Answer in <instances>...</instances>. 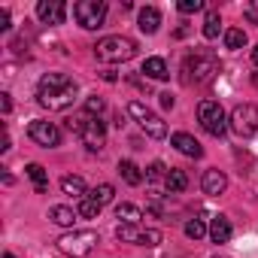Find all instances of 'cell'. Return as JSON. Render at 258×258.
<instances>
[{
	"mask_svg": "<svg viewBox=\"0 0 258 258\" xmlns=\"http://www.w3.org/2000/svg\"><path fill=\"white\" fill-rule=\"evenodd\" d=\"M79 94V85L76 79H70L67 73H46L37 85V100L49 109V112H61V109H70L73 100Z\"/></svg>",
	"mask_w": 258,
	"mask_h": 258,
	"instance_id": "cell-1",
	"label": "cell"
},
{
	"mask_svg": "<svg viewBox=\"0 0 258 258\" xmlns=\"http://www.w3.org/2000/svg\"><path fill=\"white\" fill-rule=\"evenodd\" d=\"M67 127L82 140V146L91 149V152H100V149L106 146V127H103V121H100L97 115L79 112V115H73V118L67 121Z\"/></svg>",
	"mask_w": 258,
	"mask_h": 258,
	"instance_id": "cell-2",
	"label": "cell"
},
{
	"mask_svg": "<svg viewBox=\"0 0 258 258\" xmlns=\"http://www.w3.org/2000/svg\"><path fill=\"white\" fill-rule=\"evenodd\" d=\"M222 70V64H219V58L216 55H210V52H195V55H188L185 58V64H182V82L185 85H204V82H210L216 73Z\"/></svg>",
	"mask_w": 258,
	"mask_h": 258,
	"instance_id": "cell-3",
	"label": "cell"
},
{
	"mask_svg": "<svg viewBox=\"0 0 258 258\" xmlns=\"http://www.w3.org/2000/svg\"><path fill=\"white\" fill-rule=\"evenodd\" d=\"M94 55L103 64H121V61H131L137 55V43L127 37H103L94 46Z\"/></svg>",
	"mask_w": 258,
	"mask_h": 258,
	"instance_id": "cell-4",
	"label": "cell"
},
{
	"mask_svg": "<svg viewBox=\"0 0 258 258\" xmlns=\"http://www.w3.org/2000/svg\"><path fill=\"white\" fill-rule=\"evenodd\" d=\"M198 121H201V127L210 137H225V131H228V115H225L219 100H201Z\"/></svg>",
	"mask_w": 258,
	"mask_h": 258,
	"instance_id": "cell-5",
	"label": "cell"
},
{
	"mask_svg": "<svg viewBox=\"0 0 258 258\" xmlns=\"http://www.w3.org/2000/svg\"><path fill=\"white\" fill-rule=\"evenodd\" d=\"M127 115H131L143 131L149 134V137H155V140H161V137H167V124L161 121V115L158 112H152L146 103H140V100H131L127 103Z\"/></svg>",
	"mask_w": 258,
	"mask_h": 258,
	"instance_id": "cell-6",
	"label": "cell"
},
{
	"mask_svg": "<svg viewBox=\"0 0 258 258\" xmlns=\"http://www.w3.org/2000/svg\"><path fill=\"white\" fill-rule=\"evenodd\" d=\"M100 243L97 231H70L64 237H58V249L64 255H73V258H82L88 252H94V246Z\"/></svg>",
	"mask_w": 258,
	"mask_h": 258,
	"instance_id": "cell-7",
	"label": "cell"
},
{
	"mask_svg": "<svg viewBox=\"0 0 258 258\" xmlns=\"http://www.w3.org/2000/svg\"><path fill=\"white\" fill-rule=\"evenodd\" d=\"M228 127H231L237 137H252L258 131V106L255 103H237L231 109Z\"/></svg>",
	"mask_w": 258,
	"mask_h": 258,
	"instance_id": "cell-8",
	"label": "cell"
},
{
	"mask_svg": "<svg viewBox=\"0 0 258 258\" xmlns=\"http://www.w3.org/2000/svg\"><path fill=\"white\" fill-rule=\"evenodd\" d=\"M73 16H76V22L85 31H97V28H103L106 4H103V0H79V4L73 7Z\"/></svg>",
	"mask_w": 258,
	"mask_h": 258,
	"instance_id": "cell-9",
	"label": "cell"
},
{
	"mask_svg": "<svg viewBox=\"0 0 258 258\" xmlns=\"http://www.w3.org/2000/svg\"><path fill=\"white\" fill-rule=\"evenodd\" d=\"M115 237L121 243H137V246H158L161 243V231L155 228H140V225H118Z\"/></svg>",
	"mask_w": 258,
	"mask_h": 258,
	"instance_id": "cell-10",
	"label": "cell"
},
{
	"mask_svg": "<svg viewBox=\"0 0 258 258\" xmlns=\"http://www.w3.org/2000/svg\"><path fill=\"white\" fill-rule=\"evenodd\" d=\"M28 134H31V140H34L37 146H43V149H55V146H61V131H58V124H52V121H43V118L31 121Z\"/></svg>",
	"mask_w": 258,
	"mask_h": 258,
	"instance_id": "cell-11",
	"label": "cell"
},
{
	"mask_svg": "<svg viewBox=\"0 0 258 258\" xmlns=\"http://www.w3.org/2000/svg\"><path fill=\"white\" fill-rule=\"evenodd\" d=\"M67 16V7L61 4V0H40L37 4V19L43 25H61Z\"/></svg>",
	"mask_w": 258,
	"mask_h": 258,
	"instance_id": "cell-12",
	"label": "cell"
},
{
	"mask_svg": "<svg viewBox=\"0 0 258 258\" xmlns=\"http://www.w3.org/2000/svg\"><path fill=\"white\" fill-rule=\"evenodd\" d=\"M201 188H204V195H210V198H219L225 188H228V176L222 173V170H204V179H201Z\"/></svg>",
	"mask_w": 258,
	"mask_h": 258,
	"instance_id": "cell-13",
	"label": "cell"
},
{
	"mask_svg": "<svg viewBox=\"0 0 258 258\" xmlns=\"http://www.w3.org/2000/svg\"><path fill=\"white\" fill-rule=\"evenodd\" d=\"M170 143H173L182 155H188V158H201V155H204V146H201L191 134H182V131H179V134L170 137Z\"/></svg>",
	"mask_w": 258,
	"mask_h": 258,
	"instance_id": "cell-14",
	"label": "cell"
},
{
	"mask_svg": "<svg viewBox=\"0 0 258 258\" xmlns=\"http://www.w3.org/2000/svg\"><path fill=\"white\" fill-rule=\"evenodd\" d=\"M137 25H140V31H143V34H155V31H158V25H161V13H158L155 7H143V10H140V16H137Z\"/></svg>",
	"mask_w": 258,
	"mask_h": 258,
	"instance_id": "cell-15",
	"label": "cell"
},
{
	"mask_svg": "<svg viewBox=\"0 0 258 258\" xmlns=\"http://www.w3.org/2000/svg\"><path fill=\"white\" fill-rule=\"evenodd\" d=\"M210 240H213V243H228V240H231V222H228L225 216H216V219L210 222Z\"/></svg>",
	"mask_w": 258,
	"mask_h": 258,
	"instance_id": "cell-16",
	"label": "cell"
},
{
	"mask_svg": "<svg viewBox=\"0 0 258 258\" xmlns=\"http://www.w3.org/2000/svg\"><path fill=\"white\" fill-rule=\"evenodd\" d=\"M140 73H146L149 79H158V82L170 76V70H167V64H164V58H146V61H143V70H140Z\"/></svg>",
	"mask_w": 258,
	"mask_h": 258,
	"instance_id": "cell-17",
	"label": "cell"
},
{
	"mask_svg": "<svg viewBox=\"0 0 258 258\" xmlns=\"http://www.w3.org/2000/svg\"><path fill=\"white\" fill-rule=\"evenodd\" d=\"M115 219H121V225H140L143 213L137 204H118L115 207Z\"/></svg>",
	"mask_w": 258,
	"mask_h": 258,
	"instance_id": "cell-18",
	"label": "cell"
},
{
	"mask_svg": "<svg viewBox=\"0 0 258 258\" xmlns=\"http://www.w3.org/2000/svg\"><path fill=\"white\" fill-rule=\"evenodd\" d=\"M185 188H188V176H185L182 170L170 167V173H167V182H164V191H170V195H179V191H185Z\"/></svg>",
	"mask_w": 258,
	"mask_h": 258,
	"instance_id": "cell-19",
	"label": "cell"
},
{
	"mask_svg": "<svg viewBox=\"0 0 258 258\" xmlns=\"http://www.w3.org/2000/svg\"><path fill=\"white\" fill-rule=\"evenodd\" d=\"M61 191H64V195H70V198H79V201L88 195V191H85V179H82V176H64V179H61Z\"/></svg>",
	"mask_w": 258,
	"mask_h": 258,
	"instance_id": "cell-20",
	"label": "cell"
},
{
	"mask_svg": "<svg viewBox=\"0 0 258 258\" xmlns=\"http://www.w3.org/2000/svg\"><path fill=\"white\" fill-rule=\"evenodd\" d=\"M76 216H79V213H73L70 207H61V204L49 210V219H52L55 225H61V228H73V222H76Z\"/></svg>",
	"mask_w": 258,
	"mask_h": 258,
	"instance_id": "cell-21",
	"label": "cell"
},
{
	"mask_svg": "<svg viewBox=\"0 0 258 258\" xmlns=\"http://www.w3.org/2000/svg\"><path fill=\"white\" fill-rule=\"evenodd\" d=\"M25 170H28V176H31V182H34V191H37V195H43V191L49 188V176H46L43 164H28Z\"/></svg>",
	"mask_w": 258,
	"mask_h": 258,
	"instance_id": "cell-22",
	"label": "cell"
},
{
	"mask_svg": "<svg viewBox=\"0 0 258 258\" xmlns=\"http://www.w3.org/2000/svg\"><path fill=\"white\" fill-rule=\"evenodd\" d=\"M118 173H121V179L127 185H140L143 182V173H140V167L134 161H118Z\"/></svg>",
	"mask_w": 258,
	"mask_h": 258,
	"instance_id": "cell-23",
	"label": "cell"
},
{
	"mask_svg": "<svg viewBox=\"0 0 258 258\" xmlns=\"http://www.w3.org/2000/svg\"><path fill=\"white\" fill-rule=\"evenodd\" d=\"M112 195H115V188H112L109 182H100L97 188H91V191H88V198H91V201H97L100 207H106V204L112 201Z\"/></svg>",
	"mask_w": 258,
	"mask_h": 258,
	"instance_id": "cell-24",
	"label": "cell"
},
{
	"mask_svg": "<svg viewBox=\"0 0 258 258\" xmlns=\"http://www.w3.org/2000/svg\"><path fill=\"white\" fill-rule=\"evenodd\" d=\"M225 46L234 49V52L243 49V46H246V31H240V28H228V31H225Z\"/></svg>",
	"mask_w": 258,
	"mask_h": 258,
	"instance_id": "cell-25",
	"label": "cell"
},
{
	"mask_svg": "<svg viewBox=\"0 0 258 258\" xmlns=\"http://www.w3.org/2000/svg\"><path fill=\"white\" fill-rule=\"evenodd\" d=\"M219 31H222V19H219V13H207L204 37H207V40H216V37H219Z\"/></svg>",
	"mask_w": 258,
	"mask_h": 258,
	"instance_id": "cell-26",
	"label": "cell"
},
{
	"mask_svg": "<svg viewBox=\"0 0 258 258\" xmlns=\"http://www.w3.org/2000/svg\"><path fill=\"white\" fill-rule=\"evenodd\" d=\"M167 173H170V170H167L161 161H152V164L146 167V179H149V182H167Z\"/></svg>",
	"mask_w": 258,
	"mask_h": 258,
	"instance_id": "cell-27",
	"label": "cell"
},
{
	"mask_svg": "<svg viewBox=\"0 0 258 258\" xmlns=\"http://www.w3.org/2000/svg\"><path fill=\"white\" fill-rule=\"evenodd\" d=\"M100 210H103V207H100V204H97V201H91V198H88V195H85V198H82V201H79V210H76V213H79V216H82V219H94V216H97V213H100Z\"/></svg>",
	"mask_w": 258,
	"mask_h": 258,
	"instance_id": "cell-28",
	"label": "cell"
},
{
	"mask_svg": "<svg viewBox=\"0 0 258 258\" xmlns=\"http://www.w3.org/2000/svg\"><path fill=\"white\" fill-rule=\"evenodd\" d=\"M207 234V225L201 222V219H191V222H185V237L188 240H201Z\"/></svg>",
	"mask_w": 258,
	"mask_h": 258,
	"instance_id": "cell-29",
	"label": "cell"
},
{
	"mask_svg": "<svg viewBox=\"0 0 258 258\" xmlns=\"http://www.w3.org/2000/svg\"><path fill=\"white\" fill-rule=\"evenodd\" d=\"M103 106H106V103H103V97H97V94H91V97L85 100V112H88V115H97V118H100Z\"/></svg>",
	"mask_w": 258,
	"mask_h": 258,
	"instance_id": "cell-30",
	"label": "cell"
},
{
	"mask_svg": "<svg viewBox=\"0 0 258 258\" xmlns=\"http://www.w3.org/2000/svg\"><path fill=\"white\" fill-rule=\"evenodd\" d=\"M176 10H179L182 16H188V13H201V10H204V0H179Z\"/></svg>",
	"mask_w": 258,
	"mask_h": 258,
	"instance_id": "cell-31",
	"label": "cell"
},
{
	"mask_svg": "<svg viewBox=\"0 0 258 258\" xmlns=\"http://www.w3.org/2000/svg\"><path fill=\"white\" fill-rule=\"evenodd\" d=\"M243 13H246V19H249V22H258V0H255V4H249Z\"/></svg>",
	"mask_w": 258,
	"mask_h": 258,
	"instance_id": "cell-32",
	"label": "cell"
},
{
	"mask_svg": "<svg viewBox=\"0 0 258 258\" xmlns=\"http://www.w3.org/2000/svg\"><path fill=\"white\" fill-rule=\"evenodd\" d=\"M158 97H161V106H164V109H173V94H170V91H164V94H158Z\"/></svg>",
	"mask_w": 258,
	"mask_h": 258,
	"instance_id": "cell-33",
	"label": "cell"
},
{
	"mask_svg": "<svg viewBox=\"0 0 258 258\" xmlns=\"http://www.w3.org/2000/svg\"><path fill=\"white\" fill-rule=\"evenodd\" d=\"M0 31H10V13L0 10Z\"/></svg>",
	"mask_w": 258,
	"mask_h": 258,
	"instance_id": "cell-34",
	"label": "cell"
},
{
	"mask_svg": "<svg viewBox=\"0 0 258 258\" xmlns=\"http://www.w3.org/2000/svg\"><path fill=\"white\" fill-rule=\"evenodd\" d=\"M0 106H4V112H10V109H13V100H10V94H0Z\"/></svg>",
	"mask_w": 258,
	"mask_h": 258,
	"instance_id": "cell-35",
	"label": "cell"
},
{
	"mask_svg": "<svg viewBox=\"0 0 258 258\" xmlns=\"http://www.w3.org/2000/svg\"><path fill=\"white\" fill-rule=\"evenodd\" d=\"M100 76H103V79H106V82H115V73H112V70H103V73H100Z\"/></svg>",
	"mask_w": 258,
	"mask_h": 258,
	"instance_id": "cell-36",
	"label": "cell"
},
{
	"mask_svg": "<svg viewBox=\"0 0 258 258\" xmlns=\"http://www.w3.org/2000/svg\"><path fill=\"white\" fill-rule=\"evenodd\" d=\"M252 64H255V67H258V46H255V49H252Z\"/></svg>",
	"mask_w": 258,
	"mask_h": 258,
	"instance_id": "cell-37",
	"label": "cell"
},
{
	"mask_svg": "<svg viewBox=\"0 0 258 258\" xmlns=\"http://www.w3.org/2000/svg\"><path fill=\"white\" fill-rule=\"evenodd\" d=\"M252 82H255V88H258V73H255V76H252Z\"/></svg>",
	"mask_w": 258,
	"mask_h": 258,
	"instance_id": "cell-38",
	"label": "cell"
},
{
	"mask_svg": "<svg viewBox=\"0 0 258 258\" xmlns=\"http://www.w3.org/2000/svg\"><path fill=\"white\" fill-rule=\"evenodd\" d=\"M4 258H16V255H13V252H7V255H4Z\"/></svg>",
	"mask_w": 258,
	"mask_h": 258,
	"instance_id": "cell-39",
	"label": "cell"
}]
</instances>
